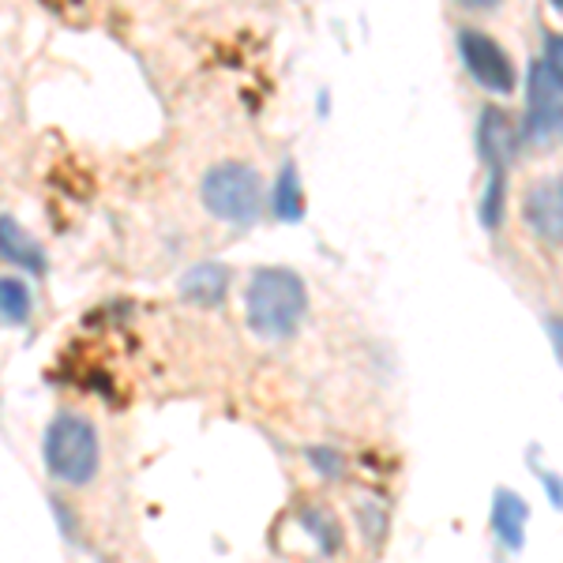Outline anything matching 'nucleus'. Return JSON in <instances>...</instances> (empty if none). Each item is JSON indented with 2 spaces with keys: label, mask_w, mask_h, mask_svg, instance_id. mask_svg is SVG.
I'll return each mask as SVG.
<instances>
[{
  "label": "nucleus",
  "mask_w": 563,
  "mask_h": 563,
  "mask_svg": "<svg viewBox=\"0 0 563 563\" xmlns=\"http://www.w3.org/2000/svg\"><path fill=\"white\" fill-rule=\"evenodd\" d=\"M244 308H249V327L260 339H286V334H294L305 320L308 289L294 271L263 267L249 282Z\"/></svg>",
  "instance_id": "nucleus-1"
},
{
  "label": "nucleus",
  "mask_w": 563,
  "mask_h": 563,
  "mask_svg": "<svg viewBox=\"0 0 563 563\" xmlns=\"http://www.w3.org/2000/svg\"><path fill=\"white\" fill-rule=\"evenodd\" d=\"M544 68L556 76V84L563 87V34H549L544 42Z\"/></svg>",
  "instance_id": "nucleus-15"
},
{
  "label": "nucleus",
  "mask_w": 563,
  "mask_h": 563,
  "mask_svg": "<svg viewBox=\"0 0 563 563\" xmlns=\"http://www.w3.org/2000/svg\"><path fill=\"white\" fill-rule=\"evenodd\" d=\"M549 334H552V346H556L560 361H563V320H552L549 323Z\"/></svg>",
  "instance_id": "nucleus-18"
},
{
  "label": "nucleus",
  "mask_w": 563,
  "mask_h": 563,
  "mask_svg": "<svg viewBox=\"0 0 563 563\" xmlns=\"http://www.w3.org/2000/svg\"><path fill=\"white\" fill-rule=\"evenodd\" d=\"M225 286H230V271H225L222 263L207 260V263H196L192 271H185V278H180L177 289L188 305L211 308L225 297Z\"/></svg>",
  "instance_id": "nucleus-9"
},
{
  "label": "nucleus",
  "mask_w": 563,
  "mask_h": 563,
  "mask_svg": "<svg viewBox=\"0 0 563 563\" xmlns=\"http://www.w3.org/2000/svg\"><path fill=\"white\" fill-rule=\"evenodd\" d=\"M301 522L308 526V533L316 538V544H320V552H339V544H342V530H339V522L331 519V515L323 511V507H305L301 511Z\"/></svg>",
  "instance_id": "nucleus-12"
},
{
  "label": "nucleus",
  "mask_w": 563,
  "mask_h": 563,
  "mask_svg": "<svg viewBox=\"0 0 563 563\" xmlns=\"http://www.w3.org/2000/svg\"><path fill=\"white\" fill-rule=\"evenodd\" d=\"M560 84L549 68L533 65L530 71V117H526V135L530 140H563V102Z\"/></svg>",
  "instance_id": "nucleus-5"
},
{
  "label": "nucleus",
  "mask_w": 563,
  "mask_h": 563,
  "mask_svg": "<svg viewBox=\"0 0 563 563\" xmlns=\"http://www.w3.org/2000/svg\"><path fill=\"white\" fill-rule=\"evenodd\" d=\"M538 477H541V485H544V493H549V499L563 511V481H560V477H552L549 470H538Z\"/></svg>",
  "instance_id": "nucleus-17"
},
{
  "label": "nucleus",
  "mask_w": 563,
  "mask_h": 563,
  "mask_svg": "<svg viewBox=\"0 0 563 563\" xmlns=\"http://www.w3.org/2000/svg\"><path fill=\"white\" fill-rule=\"evenodd\" d=\"M0 308H4V323L8 327H20L31 316V294H26L23 282L4 278L0 282Z\"/></svg>",
  "instance_id": "nucleus-13"
},
{
  "label": "nucleus",
  "mask_w": 563,
  "mask_h": 563,
  "mask_svg": "<svg viewBox=\"0 0 563 563\" xmlns=\"http://www.w3.org/2000/svg\"><path fill=\"white\" fill-rule=\"evenodd\" d=\"M308 459L320 466V474L323 477H339L342 474V455H334V451H327V448H316V451H308Z\"/></svg>",
  "instance_id": "nucleus-16"
},
{
  "label": "nucleus",
  "mask_w": 563,
  "mask_h": 563,
  "mask_svg": "<svg viewBox=\"0 0 563 563\" xmlns=\"http://www.w3.org/2000/svg\"><path fill=\"white\" fill-rule=\"evenodd\" d=\"M0 244H4V260L20 263V267L34 271V275H42V271H45V256H42V249H38V244H31V241L23 238V230H20V225H15V218H12V214L0 218Z\"/></svg>",
  "instance_id": "nucleus-10"
},
{
  "label": "nucleus",
  "mask_w": 563,
  "mask_h": 563,
  "mask_svg": "<svg viewBox=\"0 0 563 563\" xmlns=\"http://www.w3.org/2000/svg\"><path fill=\"white\" fill-rule=\"evenodd\" d=\"M552 8H556V12H563V0H552Z\"/></svg>",
  "instance_id": "nucleus-20"
},
{
  "label": "nucleus",
  "mask_w": 563,
  "mask_h": 563,
  "mask_svg": "<svg viewBox=\"0 0 563 563\" xmlns=\"http://www.w3.org/2000/svg\"><path fill=\"white\" fill-rule=\"evenodd\" d=\"M526 522H530V507H526V499L519 493H511V488H496V496H493V530L511 552L522 549Z\"/></svg>",
  "instance_id": "nucleus-8"
},
{
  "label": "nucleus",
  "mask_w": 563,
  "mask_h": 563,
  "mask_svg": "<svg viewBox=\"0 0 563 563\" xmlns=\"http://www.w3.org/2000/svg\"><path fill=\"white\" fill-rule=\"evenodd\" d=\"M459 49L466 60V71L493 95H511L515 90V65L507 60V53L481 31H462Z\"/></svg>",
  "instance_id": "nucleus-4"
},
{
  "label": "nucleus",
  "mask_w": 563,
  "mask_h": 563,
  "mask_svg": "<svg viewBox=\"0 0 563 563\" xmlns=\"http://www.w3.org/2000/svg\"><path fill=\"white\" fill-rule=\"evenodd\" d=\"M199 199L214 218L233 225H252L260 218L263 188L260 174L244 162H222V166L207 169L199 180Z\"/></svg>",
  "instance_id": "nucleus-3"
},
{
  "label": "nucleus",
  "mask_w": 563,
  "mask_h": 563,
  "mask_svg": "<svg viewBox=\"0 0 563 563\" xmlns=\"http://www.w3.org/2000/svg\"><path fill=\"white\" fill-rule=\"evenodd\" d=\"M462 8H474V12H485V8H496L499 0H459Z\"/></svg>",
  "instance_id": "nucleus-19"
},
{
  "label": "nucleus",
  "mask_w": 563,
  "mask_h": 563,
  "mask_svg": "<svg viewBox=\"0 0 563 563\" xmlns=\"http://www.w3.org/2000/svg\"><path fill=\"white\" fill-rule=\"evenodd\" d=\"M522 214L541 241L563 244V177H549L541 185H533L530 196H526Z\"/></svg>",
  "instance_id": "nucleus-6"
},
{
  "label": "nucleus",
  "mask_w": 563,
  "mask_h": 563,
  "mask_svg": "<svg viewBox=\"0 0 563 563\" xmlns=\"http://www.w3.org/2000/svg\"><path fill=\"white\" fill-rule=\"evenodd\" d=\"M499 214H504V169H493L485 203H481V222H485V230H496Z\"/></svg>",
  "instance_id": "nucleus-14"
},
{
  "label": "nucleus",
  "mask_w": 563,
  "mask_h": 563,
  "mask_svg": "<svg viewBox=\"0 0 563 563\" xmlns=\"http://www.w3.org/2000/svg\"><path fill=\"white\" fill-rule=\"evenodd\" d=\"M275 214L282 222H301L305 218V199H301V180H297V166L286 162L275 185Z\"/></svg>",
  "instance_id": "nucleus-11"
},
{
  "label": "nucleus",
  "mask_w": 563,
  "mask_h": 563,
  "mask_svg": "<svg viewBox=\"0 0 563 563\" xmlns=\"http://www.w3.org/2000/svg\"><path fill=\"white\" fill-rule=\"evenodd\" d=\"M477 147H481V158L493 169H504L507 162L515 158V151H519V132L507 121V113L485 109V117H481V124H477Z\"/></svg>",
  "instance_id": "nucleus-7"
},
{
  "label": "nucleus",
  "mask_w": 563,
  "mask_h": 563,
  "mask_svg": "<svg viewBox=\"0 0 563 563\" xmlns=\"http://www.w3.org/2000/svg\"><path fill=\"white\" fill-rule=\"evenodd\" d=\"M45 470L57 481L68 485H87L98 474V432L87 417L79 413H60L53 417V424L45 429Z\"/></svg>",
  "instance_id": "nucleus-2"
}]
</instances>
